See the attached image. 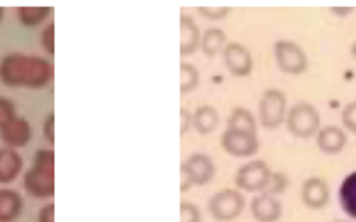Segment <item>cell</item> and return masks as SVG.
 <instances>
[{"mask_svg": "<svg viewBox=\"0 0 356 222\" xmlns=\"http://www.w3.org/2000/svg\"><path fill=\"white\" fill-rule=\"evenodd\" d=\"M54 78V65L47 58L10 53L0 60V82L11 87L40 89Z\"/></svg>", "mask_w": 356, "mask_h": 222, "instance_id": "obj_1", "label": "cell"}, {"mask_svg": "<svg viewBox=\"0 0 356 222\" xmlns=\"http://www.w3.org/2000/svg\"><path fill=\"white\" fill-rule=\"evenodd\" d=\"M24 189L35 198L54 196V150L40 148L33 155L32 166L24 173Z\"/></svg>", "mask_w": 356, "mask_h": 222, "instance_id": "obj_2", "label": "cell"}, {"mask_svg": "<svg viewBox=\"0 0 356 222\" xmlns=\"http://www.w3.org/2000/svg\"><path fill=\"white\" fill-rule=\"evenodd\" d=\"M286 129L291 135L307 139L318 132L320 114L314 105L307 101H298L289 107L285 115Z\"/></svg>", "mask_w": 356, "mask_h": 222, "instance_id": "obj_3", "label": "cell"}, {"mask_svg": "<svg viewBox=\"0 0 356 222\" xmlns=\"http://www.w3.org/2000/svg\"><path fill=\"white\" fill-rule=\"evenodd\" d=\"M179 172V190L184 193L188 191L193 185L203 186L209 183L216 173V165L210 155L204 153H193L181 164Z\"/></svg>", "mask_w": 356, "mask_h": 222, "instance_id": "obj_4", "label": "cell"}, {"mask_svg": "<svg viewBox=\"0 0 356 222\" xmlns=\"http://www.w3.org/2000/svg\"><path fill=\"white\" fill-rule=\"evenodd\" d=\"M243 207L245 198L242 193L228 187L214 193L207 203V210L210 215L220 222L235 219L236 216L241 215Z\"/></svg>", "mask_w": 356, "mask_h": 222, "instance_id": "obj_5", "label": "cell"}, {"mask_svg": "<svg viewBox=\"0 0 356 222\" xmlns=\"http://www.w3.org/2000/svg\"><path fill=\"white\" fill-rule=\"evenodd\" d=\"M286 100L281 90L267 89L259 101V119L267 129L278 128L286 115Z\"/></svg>", "mask_w": 356, "mask_h": 222, "instance_id": "obj_6", "label": "cell"}, {"mask_svg": "<svg viewBox=\"0 0 356 222\" xmlns=\"http://www.w3.org/2000/svg\"><path fill=\"white\" fill-rule=\"evenodd\" d=\"M277 67L291 75L305 72L307 68V58L299 44L291 40H277L273 47Z\"/></svg>", "mask_w": 356, "mask_h": 222, "instance_id": "obj_7", "label": "cell"}, {"mask_svg": "<svg viewBox=\"0 0 356 222\" xmlns=\"http://www.w3.org/2000/svg\"><path fill=\"white\" fill-rule=\"evenodd\" d=\"M271 171L261 160L243 164L235 173V185L245 191H263L268 185Z\"/></svg>", "mask_w": 356, "mask_h": 222, "instance_id": "obj_8", "label": "cell"}, {"mask_svg": "<svg viewBox=\"0 0 356 222\" xmlns=\"http://www.w3.org/2000/svg\"><path fill=\"white\" fill-rule=\"evenodd\" d=\"M221 147L234 157H249L259 150V140L254 133L227 128L220 137Z\"/></svg>", "mask_w": 356, "mask_h": 222, "instance_id": "obj_9", "label": "cell"}, {"mask_svg": "<svg viewBox=\"0 0 356 222\" xmlns=\"http://www.w3.org/2000/svg\"><path fill=\"white\" fill-rule=\"evenodd\" d=\"M222 61L228 71L235 76L249 75L253 67L249 50L238 42H229L225 44L222 50Z\"/></svg>", "mask_w": 356, "mask_h": 222, "instance_id": "obj_10", "label": "cell"}, {"mask_svg": "<svg viewBox=\"0 0 356 222\" xmlns=\"http://www.w3.org/2000/svg\"><path fill=\"white\" fill-rule=\"evenodd\" d=\"M32 137V128L24 117H14L0 128V139L10 148L25 147Z\"/></svg>", "mask_w": 356, "mask_h": 222, "instance_id": "obj_11", "label": "cell"}, {"mask_svg": "<svg viewBox=\"0 0 356 222\" xmlns=\"http://www.w3.org/2000/svg\"><path fill=\"white\" fill-rule=\"evenodd\" d=\"M300 197L306 207L312 210H318L327 205L330 200V189L324 179L318 176L307 178L300 189Z\"/></svg>", "mask_w": 356, "mask_h": 222, "instance_id": "obj_12", "label": "cell"}, {"mask_svg": "<svg viewBox=\"0 0 356 222\" xmlns=\"http://www.w3.org/2000/svg\"><path fill=\"white\" fill-rule=\"evenodd\" d=\"M250 212L257 222H275L281 216L282 207L281 203L271 194L261 193L252 198Z\"/></svg>", "mask_w": 356, "mask_h": 222, "instance_id": "obj_13", "label": "cell"}, {"mask_svg": "<svg viewBox=\"0 0 356 222\" xmlns=\"http://www.w3.org/2000/svg\"><path fill=\"white\" fill-rule=\"evenodd\" d=\"M179 53L182 56L192 54L200 47V31L195 19L188 14H181L179 17Z\"/></svg>", "mask_w": 356, "mask_h": 222, "instance_id": "obj_14", "label": "cell"}, {"mask_svg": "<svg viewBox=\"0 0 356 222\" xmlns=\"http://www.w3.org/2000/svg\"><path fill=\"white\" fill-rule=\"evenodd\" d=\"M346 140L348 139L345 132L335 125L323 126L321 129H318L317 137H316L320 151L325 154H337L342 151V148L346 144Z\"/></svg>", "mask_w": 356, "mask_h": 222, "instance_id": "obj_15", "label": "cell"}, {"mask_svg": "<svg viewBox=\"0 0 356 222\" xmlns=\"http://www.w3.org/2000/svg\"><path fill=\"white\" fill-rule=\"evenodd\" d=\"M24 168L21 154L15 148H0V183L14 182Z\"/></svg>", "mask_w": 356, "mask_h": 222, "instance_id": "obj_16", "label": "cell"}, {"mask_svg": "<svg viewBox=\"0 0 356 222\" xmlns=\"http://www.w3.org/2000/svg\"><path fill=\"white\" fill-rule=\"evenodd\" d=\"M24 198L14 189H0V222H14L22 212Z\"/></svg>", "mask_w": 356, "mask_h": 222, "instance_id": "obj_17", "label": "cell"}, {"mask_svg": "<svg viewBox=\"0 0 356 222\" xmlns=\"http://www.w3.org/2000/svg\"><path fill=\"white\" fill-rule=\"evenodd\" d=\"M218 125V112L209 104L199 105L192 114V126L200 135H209Z\"/></svg>", "mask_w": 356, "mask_h": 222, "instance_id": "obj_18", "label": "cell"}, {"mask_svg": "<svg viewBox=\"0 0 356 222\" xmlns=\"http://www.w3.org/2000/svg\"><path fill=\"white\" fill-rule=\"evenodd\" d=\"M341 208L346 215L356 219V171L349 173L341 183L338 190Z\"/></svg>", "mask_w": 356, "mask_h": 222, "instance_id": "obj_19", "label": "cell"}, {"mask_svg": "<svg viewBox=\"0 0 356 222\" xmlns=\"http://www.w3.org/2000/svg\"><path fill=\"white\" fill-rule=\"evenodd\" d=\"M51 10L49 6H19L17 18L24 26H36L49 18Z\"/></svg>", "mask_w": 356, "mask_h": 222, "instance_id": "obj_20", "label": "cell"}, {"mask_svg": "<svg viewBox=\"0 0 356 222\" xmlns=\"http://www.w3.org/2000/svg\"><path fill=\"white\" fill-rule=\"evenodd\" d=\"M225 33L220 28H209L203 32L202 39H200V49L202 51L209 56L214 57L217 53L222 51L225 47Z\"/></svg>", "mask_w": 356, "mask_h": 222, "instance_id": "obj_21", "label": "cell"}, {"mask_svg": "<svg viewBox=\"0 0 356 222\" xmlns=\"http://www.w3.org/2000/svg\"><path fill=\"white\" fill-rule=\"evenodd\" d=\"M227 128L246 130V132H250V133H254V135L257 132L254 117L245 107H235V108H232V111H231V114H229V117L227 119Z\"/></svg>", "mask_w": 356, "mask_h": 222, "instance_id": "obj_22", "label": "cell"}, {"mask_svg": "<svg viewBox=\"0 0 356 222\" xmlns=\"http://www.w3.org/2000/svg\"><path fill=\"white\" fill-rule=\"evenodd\" d=\"M199 83V71L191 62L179 64V92L188 93Z\"/></svg>", "mask_w": 356, "mask_h": 222, "instance_id": "obj_23", "label": "cell"}, {"mask_svg": "<svg viewBox=\"0 0 356 222\" xmlns=\"http://www.w3.org/2000/svg\"><path fill=\"white\" fill-rule=\"evenodd\" d=\"M288 186V179L284 173L281 172H271V176H270V180H268V185L266 186V189L261 191V193H266V194H275V193H282Z\"/></svg>", "mask_w": 356, "mask_h": 222, "instance_id": "obj_24", "label": "cell"}, {"mask_svg": "<svg viewBox=\"0 0 356 222\" xmlns=\"http://www.w3.org/2000/svg\"><path fill=\"white\" fill-rule=\"evenodd\" d=\"M200 210L196 204L184 201L179 205V222H200Z\"/></svg>", "mask_w": 356, "mask_h": 222, "instance_id": "obj_25", "label": "cell"}, {"mask_svg": "<svg viewBox=\"0 0 356 222\" xmlns=\"http://www.w3.org/2000/svg\"><path fill=\"white\" fill-rule=\"evenodd\" d=\"M341 121L343 126L356 135V100L349 101L341 112Z\"/></svg>", "mask_w": 356, "mask_h": 222, "instance_id": "obj_26", "label": "cell"}, {"mask_svg": "<svg viewBox=\"0 0 356 222\" xmlns=\"http://www.w3.org/2000/svg\"><path fill=\"white\" fill-rule=\"evenodd\" d=\"M17 117V107L8 97L0 96V128Z\"/></svg>", "mask_w": 356, "mask_h": 222, "instance_id": "obj_27", "label": "cell"}, {"mask_svg": "<svg viewBox=\"0 0 356 222\" xmlns=\"http://www.w3.org/2000/svg\"><path fill=\"white\" fill-rule=\"evenodd\" d=\"M40 44L43 47V50L53 56L54 54V22H49L40 33Z\"/></svg>", "mask_w": 356, "mask_h": 222, "instance_id": "obj_28", "label": "cell"}, {"mask_svg": "<svg viewBox=\"0 0 356 222\" xmlns=\"http://www.w3.org/2000/svg\"><path fill=\"white\" fill-rule=\"evenodd\" d=\"M197 11L209 19H220L225 17L229 11V7H216V6H199Z\"/></svg>", "mask_w": 356, "mask_h": 222, "instance_id": "obj_29", "label": "cell"}, {"mask_svg": "<svg viewBox=\"0 0 356 222\" xmlns=\"http://www.w3.org/2000/svg\"><path fill=\"white\" fill-rule=\"evenodd\" d=\"M42 132H43V137L50 143V144H54V114L53 111H50L44 121H43V128H42Z\"/></svg>", "mask_w": 356, "mask_h": 222, "instance_id": "obj_30", "label": "cell"}, {"mask_svg": "<svg viewBox=\"0 0 356 222\" xmlns=\"http://www.w3.org/2000/svg\"><path fill=\"white\" fill-rule=\"evenodd\" d=\"M36 222H54V204L53 203L44 204L39 210Z\"/></svg>", "mask_w": 356, "mask_h": 222, "instance_id": "obj_31", "label": "cell"}, {"mask_svg": "<svg viewBox=\"0 0 356 222\" xmlns=\"http://www.w3.org/2000/svg\"><path fill=\"white\" fill-rule=\"evenodd\" d=\"M179 117H181V126H179V133L184 136L189 128L192 126V114L185 110V108H181L179 110Z\"/></svg>", "mask_w": 356, "mask_h": 222, "instance_id": "obj_32", "label": "cell"}, {"mask_svg": "<svg viewBox=\"0 0 356 222\" xmlns=\"http://www.w3.org/2000/svg\"><path fill=\"white\" fill-rule=\"evenodd\" d=\"M331 11L337 15H346V14H349V11H352V7H341V8L334 7V8H331Z\"/></svg>", "mask_w": 356, "mask_h": 222, "instance_id": "obj_33", "label": "cell"}, {"mask_svg": "<svg viewBox=\"0 0 356 222\" xmlns=\"http://www.w3.org/2000/svg\"><path fill=\"white\" fill-rule=\"evenodd\" d=\"M350 54H352V56L356 58V42H355V43L350 46Z\"/></svg>", "mask_w": 356, "mask_h": 222, "instance_id": "obj_34", "label": "cell"}, {"mask_svg": "<svg viewBox=\"0 0 356 222\" xmlns=\"http://www.w3.org/2000/svg\"><path fill=\"white\" fill-rule=\"evenodd\" d=\"M3 14H4V8L0 7V22H1V19H3Z\"/></svg>", "mask_w": 356, "mask_h": 222, "instance_id": "obj_35", "label": "cell"}, {"mask_svg": "<svg viewBox=\"0 0 356 222\" xmlns=\"http://www.w3.org/2000/svg\"><path fill=\"white\" fill-rule=\"evenodd\" d=\"M334 222H348V221H342V219H338V221H334Z\"/></svg>", "mask_w": 356, "mask_h": 222, "instance_id": "obj_36", "label": "cell"}]
</instances>
